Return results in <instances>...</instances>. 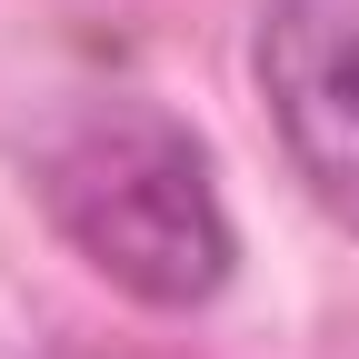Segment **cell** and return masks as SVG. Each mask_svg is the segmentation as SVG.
Here are the masks:
<instances>
[{"mask_svg":"<svg viewBox=\"0 0 359 359\" xmlns=\"http://www.w3.org/2000/svg\"><path fill=\"white\" fill-rule=\"evenodd\" d=\"M40 219L140 309H200L230 290V200L210 180V150L160 100H80L30 150Z\"/></svg>","mask_w":359,"mask_h":359,"instance_id":"6da1fadb","label":"cell"},{"mask_svg":"<svg viewBox=\"0 0 359 359\" xmlns=\"http://www.w3.org/2000/svg\"><path fill=\"white\" fill-rule=\"evenodd\" d=\"M250 70L299 190L359 240V0H269Z\"/></svg>","mask_w":359,"mask_h":359,"instance_id":"7a4b0ae2","label":"cell"}]
</instances>
